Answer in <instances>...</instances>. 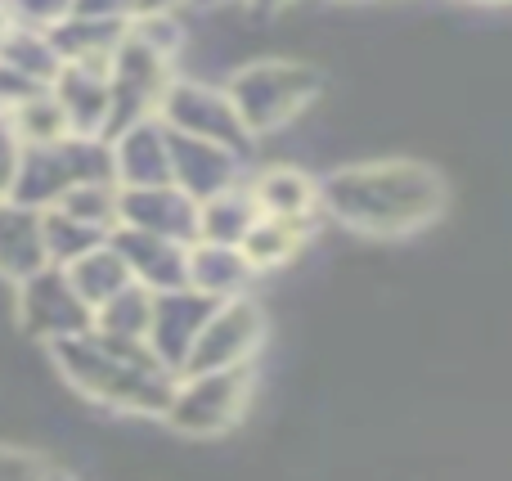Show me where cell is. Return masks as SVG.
<instances>
[{"instance_id":"obj_30","label":"cell","mask_w":512,"mask_h":481,"mask_svg":"<svg viewBox=\"0 0 512 481\" xmlns=\"http://www.w3.org/2000/svg\"><path fill=\"white\" fill-rule=\"evenodd\" d=\"M189 0H140V14H176Z\"/></svg>"},{"instance_id":"obj_25","label":"cell","mask_w":512,"mask_h":481,"mask_svg":"<svg viewBox=\"0 0 512 481\" xmlns=\"http://www.w3.org/2000/svg\"><path fill=\"white\" fill-rule=\"evenodd\" d=\"M5 9H9L14 23L50 32V27H59L63 18L72 14V0H5Z\"/></svg>"},{"instance_id":"obj_28","label":"cell","mask_w":512,"mask_h":481,"mask_svg":"<svg viewBox=\"0 0 512 481\" xmlns=\"http://www.w3.org/2000/svg\"><path fill=\"white\" fill-rule=\"evenodd\" d=\"M18 162H23V140H18L14 122L0 113V198H9V189H14Z\"/></svg>"},{"instance_id":"obj_8","label":"cell","mask_w":512,"mask_h":481,"mask_svg":"<svg viewBox=\"0 0 512 481\" xmlns=\"http://www.w3.org/2000/svg\"><path fill=\"white\" fill-rule=\"evenodd\" d=\"M221 306V297L203 293L194 284H180V288H167V293L153 297V324H149V347L158 351V360L167 369H185L189 351H194L198 333L203 324L212 320V311Z\"/></svg>"},{"instance_id":"obj_2","label":"cell","mask_w":512,"mask_h":481,"mask_svg":"<svg viewBox=\"0 0 512 481\" xmlns=\"http://www.w3.org/2000/svg\"><path fill=\"white\" fill-rule=\"evenodd\" d=\"M324 203L355 230H405L436 212L441 185L423 167H360L324 185Z\"/></svg>"},{"instance_id":"obj_13","label":"cell","mask_w":512,"mask_h":481,"mask_svg":"<svg viewBox=\"0 0 512 481\" xmlns=\"http://www.w3.org/2000/svg\"><path fill=\"white\" fill-rule=\"evenodd\" d=\"M117 185H171V135L158 113L113 135Z\"/></svg>"},{"instance_id":"obj_9","label":"cell","mask_w":512,"mask_h":481,"mask_svg":"<svg viewBox=\"0 0 512 481\" xmlns=\"http://www.w3.org/2000/svg\"><path fill=\"white\" fill-rule=\"evenodd\" d=\"M167 135H171V185H180L189 198L207 203V198L239 185V158H243L239 149L189 131H171V126Z\"/></svg>"},{"instance_id":"obj_19","label":"cell","mask_w":512,"mask_h":481,"mask_svg":"<svg viewBox=\"0 0 512 481\" xmlns=\"http://www.w3.org/2000/svg\"><path fill=\"white\" fill-rule=\"evenodd\" d=\"M0 59H5L9 68L27 72V77L45 81V86H50L63 68V54L54 50L50 32H41V27H23V23H9L5 32H0Z\"/></svg>"},{"instance_id":"obj_5","label":"cell","mask_w":512,"mask_h":481,"mask_svg":"<svg viewBox=\"0 0 512 481\" xmlns=\"http://www.w3.org/2000/svg\"><path fill=\"white\" fill-rule=\"evenodd\" d=\"M14 288H18V324H23L27 338L54 347L63 338L95 329V306L77 293V284L68 279V266H59V261L41 266Z\"/></svg>"},{"instance_id":"obj_21","label":"cell","mask_w":512,"mask_h":481,"mask_svg":"<svg viewBox=\"0 0 512 481\" xmlns=\"http://www.w3.org/2000/svg\"><path fill=\"white\" fill-rule=\"evenodd\" d=\"M153 288H144L140 279L126 284L117 297H108L104 306L95 311V329L113 333V338H135V342H149V324H153Z\"/></svg>"},{"instance_id":"obj_17","label":"cell","mask_w":512,"mask_h":481,"mask_svg":"<svg viewBox=\"0 0 512 481\" xmlns=\"http://www.w3.org/2000/svg\"><path fill=\"white\" fill-rule=\"evenodd\" d=\"M68 279L77 284V293L86 297L95 311L108 302V297L122 293L126 284H135L131 266H126V257L113 248V239L99 243V248H90V252H81L77 261H68Z\"/></svg>"},{"instance_id":"obj_16","label":"cell","mask_w":512,"mask_h":481,"mask_svg":"<svg viewBox=\"0 0 512 481\" xmlns=\"http://www.w3.org/2000/svg\"><path fill=\"white\" fill-rule=\"evenodd\" d=\"M126 27L131 23H117V18L68 14L59 27H50V41L63 54V63H108L113 50L122 45Z\"/></svg>"},{"instance_id":"obj_23","label":"cell","mask_w":512,"mask_h":481,"mask_svg":"<svg viewBox=\"0 0 512 481\" xmlns=\"http://www.w3.org/2000/svg\"><path fill=\"white\" fill-rule=\"evenodd\" d=\"M41 225H45V248H50V261H59V266H68V261H77L81 252L108 243V230H95V225L77 221V216L63 212V207H45Z\"/></svg>"},{"instance_id":"obj_6","label":"cell","mask_w":512,"mask_h":481,"mask_svg":"<svg viewBox=\"0 0 512 481\" xmlns=\"http://www.w3.org/2000/svg\"><path fill=\"white\" fill-rule=\"evenodd\" d=\"M158 117L171 126V131H189V135H203V140H216V144H230V149H248L252 144V131L243 126L239 108H234L230 90H216L207 81H194V77H171V86L162 90V104H158Z\"/></svg>"},{"instance_id":"obj_3","label":"cell","mask_w":512,"mask_h":481,"mask_svg":"<svg viewBox=\"0 0 512 481\" xmlns=\"http://www.w3.org/2000/svg\"><path fill=\"white\" fill-rule=\"evenodd\" d=\"M230 99L239 108L243 126L256 131H279L288 126L310 99L319 95V72L306 63H288V59H261L248 63L230 77Z\"/></svg>"},{"instance_id":"obj_22","label":"cell","mask_w":512,"mask_h":481,"mask_svg":"<svg viewBox=\"0 0 512 481\" xmlns=\"http://www.w3.org/2000/svg\"><path fill=\"white\" fill-rule=\"evenodd\" d=\"M5 117L14 122V131H18V140L23 144H54V140H63V135H77L50 86L36 90L32 99H23V104H18L14 113H5Z\"/></svg>"},{"instance_id":"obj_14","label":"cell","mask_w":512,"mask_h":481,"mask_svg":"<svg viewBox=\"0 0 512 481\" xmlns=\"http://www.w3.org/2000/svg\"><path fill=\"white\" fill-rule=\"evenodd\" d=\"M41 266H50L41 207H27L18 198H0V279L23 284Z\"/></svg>"},{"instance_id":"obj_26","label":"cell","mask_w":512,"mask_h":481,"mask_svg":"<svg viewBox=\"0 0 512 481\" xmlns=\"http://www.w3.org/2000/svg\"><path fill=\"white\" fill-rule=\"evenodd\" d=\"M54 473L36 450H23V446H0V481H27V477H45Z\"/></svg>"},{"instance_id":"obj_31","label":"cell","mask_w":512,"mask_h":481,"mask_svg":"<svg viewBox=\"0 0 512 481\" xmlns=\"http://www.w3.org/2000/svg\"><path fill=\"white\" fill-rule=\"evenodd\" d=\"M243 5H248V9H252V14H274V9L292 5V0H243Z\"/></svg>"},{"instance_id":"obj_27","label":"cell","mask_w":512,"mask_h":481,"mask_svg":"<svg viewBox=\"0 0 512 481\" xmlns=\"http://www.w3.org/2000/svg\"><path fill=\"white\" fill-rule=\"evenodd\" d=\"M36 90H45V81L27 77V72L9 68V63L0 59V113H14V108L23 104V99H32Z\"/></svg>"},{"instance_id":"obj_32","label":"cell","mask_w":512,"mask_h":481,"mask_svg":"<svg viewBox=\"0 0 512 481\" xmlns=\"http://www.w3.org/2000/svg\"><path fill=\"white\" fill-rule=\"evenodd\" d=\"M194 9H221V5H234V0H189Z\"/></svg>"},{"instance_id":"obj_10","label":"cell","mask_w":512,"mask_h":481,"mask_svg":"<svg viewBox=\"0 0 512 481\" xmlns=\"http://www.w3.org/2000/svg\"><path fill=\"white\" fill-rule=\"evenodd\" d=\"M113 248L126 257L131 275L140 279L153 293H167V288L189 284V243L171 239V234H153V230H135V225H117Z\"/></svg>"},{"instance_id":"obj_12","label":"cell","mask_w":512,"mask_h":481,"mask_svg":"<svg viewBox=\"0 0 512 481\" xmlns=\"http://www.w3.org/2000/svg\"><path fill=\"white\" fill-rule=\"evenodd\" d=\"M54 99L63 104L77 135H104L113 117V81L108 63H63L59 77L50 81Z\"/></svg>"},{"instance_id":"obj_4","label":"cell","mask_w":512,"mask_h":481,"mask_svg":"<svg viewBox=\"0 0 512 481\" xmlns=\"http://www.w3.org/2000/svg\"><path fill=\"white\" fill-rule=\"evenodd\" d=\"M248 396H252V365L180 374L176 396H171L162 419L176 432H185V437H221L248 414Z\"/></svg>"},{"instance_id":"obj_18","label":"cell","mask_w":512,"mask_h":481,"mask_svg":"<svg viewBox=\"0 0 512 481\" xmlns=\"http://www.w3.org/2000/svg\"><path fill=\"white\" fill-rule=\"evenodd\" d=\"M261 216V203H256L252 189H225V194L198 203V239L207 243H243L248 230Z\"/></svg>"},{"instance_id":"obj_11","label":"cell","mask_w":512,"mask_h":481,"mask_svg":"<svg viewBox=\"0 0 512 481\" xmlns=\"http://www.w3.org/2000/svg\"><path fill=\"white\" fill-rule=\"evenodd\" d=\"M122 225L198 243V198L180 185H122Z\"/></svg>"},{"instance_id":"obj_29","label":"cell","mask_w":512,"mask_h":481,"mask_svg":"<svg viewBox=\"0 0 512 481\" xmlns=\"http://www.w3.org/2000/svg\"><path fill=\"white\" fill-rule=\"evenodd\" d=\"M72 14L117 18V23H131V18L140 14V0H72Z\"/></svg>"},{"instance_id":"obj_1","label":"cell","mask_w":512,"mask_h":481,"mask_svg":"<svg viewBox=\"0 0 512 481\" xmlns=\"http://www.w3.org/2000/svg\"><path fill=\"white\" fill-rule=\"evenodd\" d=\"M59 374L77 387L86 401L108 405L122 414H167L176 396V369L158 360L149 342L113 338L104 329H86L50 347Z\"/></svg>"},{"instance_id":"obj_20","label":"cell","mask_w":512,"mask_h":481,"mask_svg":"<svg viewBox=\"0 0 512 481\" xmlns=\"http://www.w3.org/2000/svg\"><path fill=\"white\" fill-rule=\"evenodd\" d=\"M301 239H306V221H297V216H270L261 212L256 216V225L248 230V239L239 243L243 252H248V261L256 270H274L283 266V261L297 257Z\"/></svg>"},{"instance_id":"obj_7","label":"cell","mask_w":512,"mask_h":481,"mask_svg":"<svg viewBox=\"0 0 512 481\" xmlns=\"http://www.w3.org/2000/svg\"><path fill=\"white\" fill-rule=\"evenodd\" d=\"M265 338V320L256 311V302L248 297H230L212 311V320L203 324L194 351H189L180 374H203V369H230V365H248L252 351Z\"/></svg>"},{"instance_id":"obj_15","label":"cell","mask_w":512,"mask_h":481,"mask_svg":"<svg viewBox=\"0 0 512 481\" xmlns=\"http://www.w3.org/2000/svg\"><path fill=\"white\" fill-rule=\"evenodd\" d=\"M252 270L256 266L248 261V252H243L239 243H207V239L189 243V284L212 293V297H221V302L243 297Z\"/></svg>"},{"instance_id":"obj_24","label":"cell","mask_w":512,"mask_h":481,"mask_svg":"<svg viewBox=\"0 0 512 481\" xmlns=\"http://www.w3.org/2000/svg\"><path fill=\"white\" fill-rule=\"evenodd\" d=\"M256 203H261V212L270 216H297V221H306V212L315 207V189H310V180L301 176V171H265L261 180H256Z\"/></svg>"}]
</instances>
